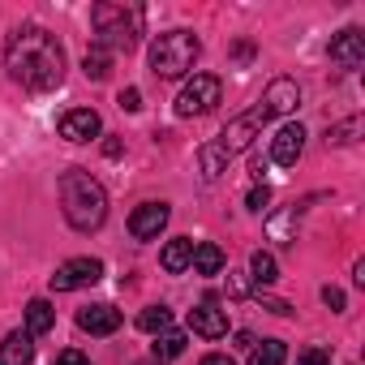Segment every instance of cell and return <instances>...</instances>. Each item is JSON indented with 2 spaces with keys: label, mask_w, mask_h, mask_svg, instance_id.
<instances>
[{
  "label": "cell",
  "mask_w": 365,
  "mask_h": 365,
  "mask_svg": "<svg viewBox=\"0 0 365 365\" xmlns=\"http://www.w3.org/2000/svg\"><path fill=\"white\" fill-rule=\"evenodd\" d=\"M5 65H9V78L35 95L56 91L65 82V48L43 26H18L5 43Z\"/></svg>",
  "instance_id": "cell-1"
},
{
  "label": "cell",
  "mask_w": 365,
  "mask_h": 365,
  "mask_svg": "<svg viewBox=\"0 0 365 365\" xmlns=\"http://www.w3.org/2000/svg\"><path fill=\"white\" fill-rule=\"evenodd\" d=\"M267 120H271V116H267V108H262V103H254L245 116L228 120V125H224V133H220L215 142L198 146V163H202V176H207V180H220V176L228 172V163H232L241 150H250V142L262 133V125H267Z\"/></svg>",
  "instance_id": "cell-2"
},
{
  "label": "cell",
  "mask_w": 365,
  "mask_h": 365,
  "mask_svg": "<svg viewBox=\"0 0 365 365\" xmlns=\"http://www.w3.org/2000/svg\"><path fill=\"white\" fill-rule=\"evenodd\" d=\"M61 211H65L73 232H95L108 220V194L91 172L73 168L61 176Z\"/></svg>",
  "instance_id": "cell-3"
},
{
  "label": "cell",
  "mask_w": 365,
  "mask_h": 365,
  "mask_svg": "<svg viewBox=\"0 0 365 365\" xmlns=\"http://www.w3.org/2000/svg\"><path fill=\"white\" fill-rule=\"evenodd\" d=\"M198 56H202V43L194 31H163L150 43V73L163 82H176L198 65Z\"/></svg>",
  "instance_id": "cell-4"
},
{
  "label": "cell",
  "mask_w": 365,
  "mask_h": 365,
  "mask_svg": "<svg viewBox=\"0 0 365 365\" xmlns=\"http://www.w3.org/2000/svg\"><path fill=\"white\" fill-rule=\"evenodd\" d=\"M95 43L108 52H133L142 35V9L138 5H95L91 9Z\"/></svg>",
  "instance_id": "cell-5"
},
{
  "label": "cell",
  "mask_w": 365,
  "mask_h": 365,
  "mask_svg": "<svg viewBox=\"0 0 365 365\" xmlns=\"http://www.w3.org/2000/svg\"><path fill=\"white\" fill-rule=\"evenodd\" d=\"M220 99H224V82L215 73H194L185 91L176 95V116H207Z\"/></svg>",
  "instance_id": "cell-6"
},
{
  "label": "cell",
  "mask_w": 365,
  "mask_h": 365,
  "mask_svg": "<svg viewBox=\"0 0 365 365\" xmlns=\"http://www.w3.org/2000/svg\"><path fill=\"white\" fill-rule=\"evenodd\" d=\"M103 279V262L99 258H69L56 267L52 275V292H78V288H91Z\"/></svg>",
  "instance_id": "cell-7"
},
{
  "label": "cell",
  "mask_w": 365,
  "mask_h": 365,
  "mask_svg": "<svg viewBox=\"0 0 365 365\" xmlns=\"http://www.w3.org/2000/svg\"><path fill=\"white\" fill-rule=\"evenodd\" d=\"M190 331L202 335V339H224L228 335V309H220V301L207 297L202 305L190 309Z\"/></svg>",
  "instance_id": "cell-8"
},
{
  "label": "cell",
  "mask_w": 365,
  "mask_h": 365,
  "mask_svg": "<svg viewBox=\"0 0 365 365\" xmlns=\"http://www.w3.org/2000/svg\"><path fill=\"white\" fill-rule=\"evenodd\" d=\"M168 202H142L133 215H129V237L133 241H155L159 232H163V224H168Z\"/></svg>",
  "instance_id": "cell-9"
},
{
  "label": "cell",
  "mask_w": 365,
  "mask_h": 365,
  "mask_svg": "<svg viewBox=\"0 0 365 365\" xmlns=\"http://www.w3.org/2000/svg\"><path fill=\"white\" fill-rule=\"evenodd\" d=\"M262 108H267V116H288V112H297L301 108V86L292 82V78H275L267 91H262V99H258Z\"/></svg>",
  "instance_id": "cell-10"
},
{
  "label": "cell",
  "mask_w": 365,
  "mask_h": 365,
  "mask_svg": "<svg viewBox=\"0 0 365 365\" xmlns=\"http://www.w3.org/2000/svg\"><path fill=\"white\" fill-rule=\"evenodd\" d=\"M99 129H103V120H99L95 108H73V112L61 116V138L65 142H91V138H99Z\"/></svg>",
  "instance_id": "cell-11"
},
{
  "label": "cell",
  "mask_w": 365,
  "mask_h": 365,
  "mask_svg": "<svg viewBox=\"0 0 365 365\" xmlns=\"http://www.w3.org/2000/svg\"><path fill=\"white\" fill-rule=\"evenodd\" d=\"M361 61H365V35H361L356 26L339 31V35L331 39V65H339V69H356Z\"/></svg>",
  "instance_id": "cell-12"
},
{
  "label": "cell",
  "mask_w": 365,
  "mask_h": 365,
  "mask_svg": "<svg viewBox=\"0 0 365 365\" xmlns=\"http://www.w3.org/2000/svg\"><path fill=\"white\" fill-rule=\"evenodd\" d=\"M301 150H305V129L301 125H279L275 138H271V159L279 168H292L301 159Z\"/></svg>",
  "instance_id": "cell-13"
},
{
  "label": "cell",
  "mask_w": 365,
  "mask_h": 365,
  "mask_svg": "<svg viewBox=\"0 0 365 365\" xmlns=\"http://www.w3.org/2000/svg\"><path fill=\"white\" fill-rule=\"evenodd\" d=\"M78 327L91 331V335H112V331H120V309L108 305V301L86 305V309H78Z\"/></svg>",
  "instance_id": "cell-14"
},
{
  "label": "cell",
  "mask_w": 365,
  "mask_h": 365,
  "mask_svg": "<svg viewBox=\"0 0 365 365\" xmlns=\"http://www.w3.org/2000/svg\"><path fill=\"white\" fill-rule=\"evenodd\" d=\"M35 361V339L26 331H9L0 344V365H31Z\"/></svg>",
  "instance_id": "cell-15"
},
{
  "label": "cell",
  "mask_w": 365,
  "mask_h": 365,
  "mask_svg": "<svg viewBox=\"0 0 365 365\" xmlns=\"http://www.w3.org/2000/svg\"><path fill=\"white\" fill-rule=\"evenodd\" d=\"M190 258H194V241H190V237L168 241V245H163V254H159V262H163V271H168V275L190 271Z\"/></svg>",
  "instance_id": "cell-16"
},
{
  "label": "cell",
  "mask_w": 365,
  "mask_h": 365,
  "mask_svg": "<svg viewBox=\"0 0 365 365\" xmlns=\"http://www.w3.org/2000/svg\"><path fill=\"white\" fill-rule=\"evenodd\" d=\"M224 250L215 245V241H202V245H194V258H190V267L198 271V275H220L224 271Z\"/></svg>",
  "instance_id": "cell-17"
},
{
  "label": "cell",
  "mask_w": 365,
  "mask_h": 365,
  "mask_svg": "<svg viewBox=\"0 0 365 365\" xmlns=\"http://www.w3.org/2000/svg\"><path fill=\"white\" fill-rule=\"evenodd\" d=\"M56 327V309L43 301V297H35L31 305H26V335L35 339V335H48Z\"/></svg>",
  "instance_id": "cell-18"
},
{
  "label": "cell",
  "mask_w": 365,
  "mask_h": 365,
  "mask_svg": "<svg viewBox=\"0 0 365 365\" xmlns=\"http://www.w3.org/2000/svg\"><path fill=\"white\" fill-rule=\"evenodd\" d=\"M250 365H288V348L284 339H262L250 348Z\"/></svg>",
  "instance_id": "cell-19"
},
{
  "label": "cell",
  "mask_w": 365,
  "mask_h": 365,
  "mask_svg": "<svg viewBox=\"0 0 365 365\" xmlns=\"http://www.w3.org/2000/svg\"><path fill=\"white\" fill-rule=\"evenodd\" d=\"M138 327H142L146 335H163V331H172V309H168V305H146V309L138 314Z\"/></svg>",
  "instance_id": "cell-20"
},
{
  "label": "cell",
  "mask_w": 365,
  "mask_h": 365,
  "mask_svg": "<svg viewBox=\"0 0 365 365\" xmlns=\"http://www.w3.org/2000/svg\"><path fill=\"white\" fill-rule=\"evenodd\" d=\"M250 275H254V284H258V292H262L267 284H275V279H279V267H275V258H271L267 250H258V254L250 258Z\"/></svg>",
  "instance_id": "cell-21"
},
{
  "label": "cell",
  "mask_w": 365,
  "mask_h": 365,
  "mask_svg": "<svg viewBox=\"0 0 365 365\" xmlns=\"http://www.w3.org/2000/svg\"><path fill=\"white\" fill-rule=\"evenodd\" d=\"M82 69H86V78H95V82H103V78L112 73V52H108V48H99V43H91V52H86V61H82Z\"/></svg>",
  "instance_id": "cell-22"
},
{
  "label": "cell",
  "mask_w": 365,
  "mask_h": 365,
  "mask_svg": "<svg viewBox=\"0 0 365 365\" xmlns=\"http://www.w3.org/2000/svg\"><path fill=\"white\" fill-rule=\"evenodd\" d=\"M185 331H163L159 339H155V361H172V356H180L185 352Z\"/></svg>",
  "instance_id": "cell-23"
},
{
  "label": "cell",
  "mask_w": 365,
  "mask_h": 365,
  "mask_svg": "<svg viewBox=\"0 0 365 365\" xmlns=\"http://www.w3.org/2000/svg\"><path fill=\"white\" fill-rule=\"evenodd\" d=\"M361 129V120H344V125H335V129H327V142H335V146H344V142H352V133Z\"/></svg>",
  "instance_id": "cell-24"
},
{
  "label": "cell",
  "mask_w": 365,
  "mask_h": 365,
  "mask_svg": "<svg viewBox=\"0 0 365 365\" xmlns=\"http://www.w3.org/2000/svg\"><path fill=\"white\" fill-rule=\"evenodd\" d=\"M297 365H331V352L327 348H301L297 352Z\"/></svg>",
  "instance_id": "cell-25"
},
{
  "label": "cell",
  "mask_w": 365,
  "mask_h": 365,
  "mask_svg": "<svg viewBox=\"0 0 365 365\" xmlns=\"http://www.w3.org/2000/svg\"><path fill=\"white\" fill-rule=\"evenodd\" d=\"M245 202H250V211H267V202H271V190H267V185H254Z\"/></svg>",
  "instance_id": "cell-26"
},
{
  "label": "cell",
  "mask_w": 365,
  "mask_h": 365,
  "mask_svg": "<svg viewBox=\"0 0 365 365\" xmlns=\"http://www.w3.org/2000/svg\"><path fill=\"white\" fill-rule=\"evenodd\" d=\"M116 103H120V108H125V112H138V108H142V95H138V86H125V91H120V99H116Z\"/></svg>",
  "instance_id": "cell-27"
},
{
  "label": "cell",
  "mask_w": 365,
  "mask_h": 365,
  "mask_svg": "<svg viewBox=\"0 0 365 365\" xmlns=\"http://www.w3.org/2000/svg\"><path fill=\"white\" fill-rule=\"evenodd\" d=\"M56 365H91V356H82L78 348H65V352L56 356Z\"/></svg>",
  "instance_id": "cell-28"
},
{
  "label": "cell",
  "mask_w": 365,
  "mask_h": 365,
  "mask_svg": "<svg viewBox=\"0 0 365 365\" xmlns=\"http://www.w3.org/2000/svg\"><path fill=\"white\" fill-rule=\"evenodd\" d=\"M322 301H327V305H331V309H335V314H339V309H344V292H339V288H331V284H327V288H322Z\"/></svg>",
  "instance_id": "cell-29"
},
{
  "label": "cell",
  "mask_w": 365,
  "mask_h": 365,
  "mask_svg": "<svg viewBox=\"0 0 365 365\" xmlns=\"http://www.w3.org/2000/svg\"><path fill=\"white\" fill-rule=\"evenodd\" d=\"M202 365H237L228 352H211V356H202Z\"/></svg>",
  "instance_id": "cell-30"
},
{
  "label": "cell",
  "mask_w": 365,
  "mask_h": 365,
  "mask_svg": "<svg viewBox=\"0 0 365 365\" xmlns=\"http://www.w3.org/2000/svg\"><path fill=\"white\" fill-rule=\"evenodd\" d=\"M254 344H258V339H254V335H245V331H241V335H237V348H245V352H250V348H254Z\"/></svg>",
  "instance_id": "cell-31"
}]
</instances>
